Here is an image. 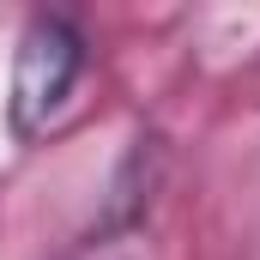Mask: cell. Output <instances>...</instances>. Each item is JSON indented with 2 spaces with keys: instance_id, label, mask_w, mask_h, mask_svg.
Masks as SVG:
<instances>
[{
  "instance_id": "6da1fadb",
  "label": "cell",
  "mask_w": 260,
  "mask_h": 260,
  "mask_svg": "<svg viewBox=\"0 0 260 260\" xmlns=\"http://www.w3.org/2000/svg\"><path fill=\"white\" fill-rule=\"evenodd\" d=\"M91 61L85 30L67 12H30L18 43H12V79H6V127L12 139H43L61 121V109L73 103L79 79Z\"/></svg>"
},
{
  "instance_id": "7a4b0ae2",
  "label": "cell",
  "mask_w": 260,
  "mask_h": 260,
  "mask_svg": "<svg viewBox=\"0 0 260 260\" xmlns=\"http://www.w3.org/2000/svg\"><path fill=\"white\" fill-rule=\"evenodd\" d=\"M61 260H151L145 254V242H139V224L127 218H103L85 242H73Z\"/></svg>"
}]
</instances>
